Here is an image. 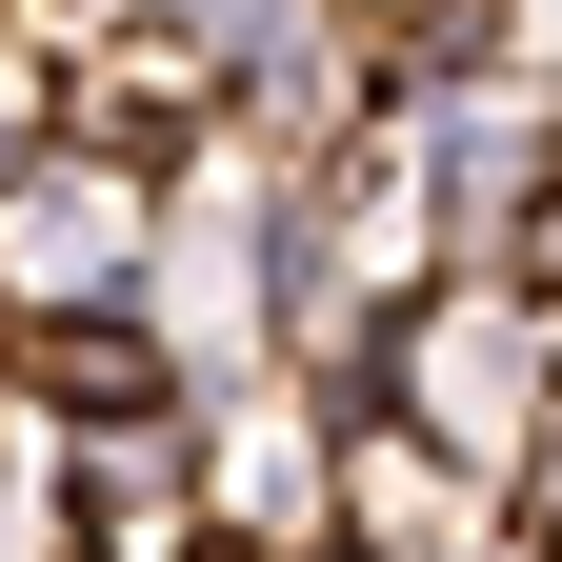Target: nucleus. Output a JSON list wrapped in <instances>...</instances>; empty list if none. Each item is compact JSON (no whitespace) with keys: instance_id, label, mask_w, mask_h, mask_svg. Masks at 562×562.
I'll return each instance as SVG.
<instances>
[{"instance_id":"obj_1","label":"nucleus","mask_w":562,"mask_h":562,"mask_svg":"<svg viewBox=\"0 0 562 562\" xmlns=\"http://www.w3.org/2000/svg\"><path fill=\"white\" fill-rule=\"evenodd\" d=\"M322 562H503V482L402 402H322Z\"/></svg>"}]
</instances>
